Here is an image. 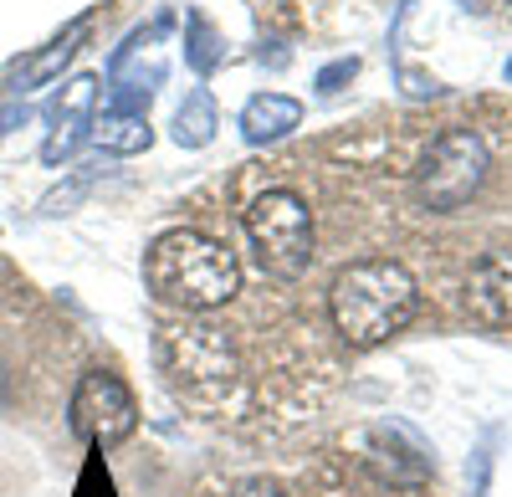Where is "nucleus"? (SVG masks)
<instances>
[{
  "label": "nucleus",
  "instance_id": "f257e3e1",
  "mask_svg": "<svg viewBox=\"0 0 512 497\" xmlns=\"http://www.w3.org/2000/svg\"><path fill=\"white\" fill-rule=\"evenodd\" d=\"M144 282L149 293L169 308L185 313H210L236 298L241 267L226 241L205 236V231H164L149 252H144Z\"/></svg>",
  "mask_w": 512,
  "mask_h": 497
},
{
  "label": "nucleus",
  "instance_id": "f03ea898",
  "mask_svg": "<svg viewBox=\"0 0 512 497\" xmlns=\"http://www.w3.org/2000/svg\"><path fill=\"white\" fill-rule=\"evenodd\" d=\"M333 323L354 349H374L384 339H395L400 328L415 318L420 308V287L410 277L405 262L395 257H364L354 267H344L333 277V293H328Z\"/></svg>",
  "mask_w": 512,
  "mask_h": 497
},
{
  "label": "nucleus",
  "instance_id": "7ed1b4c3",
  "mask_svg": "<svg viewBox=\"0 0 512 497\" xmlns=\"http://www.w3.org/2000/svg\"><path fill=\"white\" fill-rule=\"evenodd\" d=\"M164 380L190 400H226L236 385V349L216 323H169L154 339Z\"/></svg>",
  "mask_w": 512,
  "mask_h": 497
},
{
  "label": "nucleus",
  "instance_id": "20e7f679",
  "mask_svg": "<svg viewBox=\"0 0 512 497\" xmlns=\"http://www.w3.org/2000/svg\"><path fill=\"white\" fill-rule=\"evenodd\" d=\"M246 236L256 246V262L272 277H303L313 262V211L292 190L256 195L246 211Z\"/></svg>",
  "mask_w": 512,
  "mask_h": 497
},
{
  "label": "nucleus",
  "instance_id": "39448f33",
  "mask_svg": "<svg viewBox=\"0 0 512 497\" xmlns=\"http://www.w3.org/2000/svg\"><path fill=\"white\" fill-rule=\"evenodd\" d=\"M487 170H492L487 144L472 129H446L431 149H425L420 170H415V200L436 216L461 211V205L487 185Z\"/></svg>",
  "mask_w": 512,
  "mask_h": 497
},
{
  "label": "nucleus",
  "instance_id": "423d86ee",
  "mask_svg": "<svg viewBox=\"0 0 512 497\" xmlns=\"http://www.w3.org/2000/svg\"><path fill=\"white\" fill-rule=\"evenodd\" d=\"M67 421L77 431V441H88L93 451H108V446H123L128 436L139 431V400L118 375L108 369H93L82 375L77 390H72V405H67Z\"/></svg>",
  "mask_w": 512,
  "mask_h": 497
},
{
  "label": "nucleus",
  "instance_id": "0eeeda50",
  "mask_svg": "<svg viewBox=\"0 0 512 497\" xmlns=\"http://www.w3.org/2000/svg\"><path fill=\"white\" fill-rule=\"evenodd\" d=\"M98 103H103V82L93 72H82L72 82H62V93L52 98L47 108V144H41V159L47 164H62L82 149V139L93 134V118H98Z\"/></svg>",
  "mask_w": 512,
  "mask_h": 497
},
{
  "label": "nucleus",
  "instance_id": "6e6552de",
  "mask_svg": "<svg viewBox=\"0 0 512 497\" xmlns=\"http://www.w3.org/2000/svg\"><path fill=\"white\" fill-rule=\"evenodd\" d=\"M466 308L487 328L512 323V252H482L466 277Z\"/></svg>",
  "mask_w": 512,
  "mask_h": 497
},
{
  "label": "nucleus",
  "instance_id": "1a4fd4ad",
  "mask_svg": "<svg viewBox=\"0 0 512 497\" xmlns=\"http://www.w3.org/2000/svg\"><path fill=\"white\" fill-rule=\"evenodd\" d=\"M88 31H93V16L67 21V31H62V36H52L47 47H36L31 57H21V62H11V67H6V88H11V93H36V88H47V82H57V77H62V67L77 57V47L88 41Z\"/></svg>",
  "mask_w": 512,
  "mask_h": 497
},
{
  "label": "nucleus",
  "instance_id": "9d476101",
  "mask_svg": "<svg viewBox=\"0 0 512 497\" xmlns=\"http://www.w3.org/2000/svg\"><path fill=\"white\" fill-rule=\"evenodd\" d=\"M297 123H303V103H297V98H287V93H256L241 108V139L262 149V144L287 139Z\"/></svg>",
  "mask_w": 512,
  "mask_h": 497
},
{
  "label": "nucleus",
  "instance_id": "9b49d317",
  "mask_svg": "<svg viewBox=\"0 0 512 497\" xmlns=\"http://www.w3.org/2000/svg\"><path fill=\"white\" fill-rule=\"evenodd\" d=\"M103 154H144L154 144V129L144 113H103L93 118V134H88Z\"/></svg>",
  "mask_w": 512,
  "mask_h": 497
},
{
  "label": "nucleus",
  "instance_id": "f8f14e48",
  "mask_svg": "<svg viewBox=\"0 0 512 497\" xmlns=\"http://www.w3.org/2000/svg\"><path fill=\"white\" fill-rule=\"evenodd\" d=\"M221 129V113H216V98H210L205 88H190L180 113H175V144L180 149H205L210 139H216Z\"/></svg>",
  "mask_w": 512,
  "mask_h": 497
},
{
  "label": "nucleus",
  "instance_id": "ddd939ff",
  "mask_svg": "<svg viewBox=\"0 0 512 497\" xmlns=\"http://www.w3.org/2000/svg\"><path fill=\"white\" fill-rule=\"evenodd\" d=\"M185 62H190L195 77H210L221 67V31L205 21V11L185 16Z\"/></svg>",
  "mask_w": 512,
  "mask_h": 497
},
{
  "label": "nucleus",
  "instance_id": "4468645a",
  "mask_svg": "<svg viewBox=\"0 0 512 497\" xmlns=\"http://www.w3.org/2000/svg\"><path fill=\"white\" fill-rule=\"evenodd\" d=\"M354 72H359V57H338V62H328V67L318 72V93H338Z\"/></svg>",
  "mask_w": 512,
  "mask_h": 497
},
{
  "label": "nucleus",
  "instance_id": "2eb2a0df",
  "mask_svg": "<svg viewBox=\"0 0 512 497\" xmlns=\"http://www.w3.org/2000/svg\"><path fill=\"white\" fill-rule=\"evenodd\" d=\"M236 497H287V487L272 482V477H251V482L236 487Z\"/></svg>",
  "mask_w": 512,
  "mask_h": 497
},
{
  "label": "nucleus",
  "instance_id": "dca6fc26",
  "mask_svg": "<svg viewBox=\"0 0 512 497\" xmlns=\"http://www.w3.org/2000/svg\"><path fill=\"white\" fill-rule=\"evenodd\" d=\"M466 6H472V11H487V6H492V0H466Z\"/></svg>",
  "mask_w": 512,
  "mask_h": 497
},
{
  "label": "nucleus",
  "instance_id": "f3484780",
  "mask_svg": "<svg viewBox=\"0 0 512 497\" xmlns=\"http://www.w3.org/2000/svg\"><path fill=\"white\" fill-rule=\"evenodd\" d=\"M502 72H507V82H512V62H507V67H502Z\"/></svg>",
  "mask_w": 512,
  "mask_h": 497
},
{
  "label": "nucleus",
  "instance_id": "a211bd4d",
  "mask_svg": "<svg viewBox=\"0 0 512 497\" xmlns=\"http://www.w3.org/2000/svg\"><path fill=\"white\" fill-rule=\"evenodd\" d=\"M507 6H512V0H507Z\"/></svg>",
  "mask_w": 512,
  "mask_h": 497
}]
</instances>
